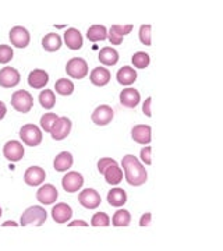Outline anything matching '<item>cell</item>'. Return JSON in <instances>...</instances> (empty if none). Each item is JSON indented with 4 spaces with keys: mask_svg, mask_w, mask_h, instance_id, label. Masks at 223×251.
I'll return each instance as SVG.
<instances>
[{
    "mask_svg": "<svg viewBox=\"0 0 223 251\" xmlns=\"http://www.w3.org/2000/svg\"><path fill=\"white\" fill-rule=\"evenodd\" d=\"M122 165L125 172V180L130 186L138 187L143 186L148 179L147 171L143 166V163L138 161L134 155H125L122 159Z\"/></svg>",
    "mask_w": 223,
    "mask_h": 251,
    "instance_id": "6da1fadb",
    "label": "cell"
},
{
    "mask_svg": "<svg viewBox=\"0 0 223 251\" xmlns=\"http://www.w3.org/2000/svg\"><path fill=\"white\" fill-rule=\"evenodd\" d=\"M48 218V214L45 211V208L41 205L29 206L28 209H25L21 215V226H42L45 224Z\"/></svg>",
    "mask_w": 223,
    "mask_h": 251,
    "instance_id": "7a4b0ae2",
    "label": "cell"
},
{
    "mask_svg": "<svg viewBox=\"0 0 223 251\" xmlns=\"http://www.w3.org/2000/svg\"><path fill=\"white\" fill-rule=\"evenodd\" d=\"M11 106L20 113H28L34 106V98L28 91L18 90L11 97Z\"/></svg>",
    "mask_w": 223,
    "mask_h": 251,
    "instance_id": "3957f363",
    "label": "cell"
},
{
    "mask_svg": "<svg viewBox=\"0 0 223 251\" xmlns=\"http://www.w3.org/2000/svg\"><path fill=\"white\" fill-rule=\"evenodd\" d=\"M20 138L28 147H36L42 143V131L35 125H25L20 130Z\"/></svg>",
    "mask_w": 223,
    "mask_h": 251,
    "instance_id": "277c9868",
    "label": "cell"
},
{
    "mask_svg": "<svg viewBox=\"0 0 223 251\" xmlns=\"http://www.w3.org/2000/svg\"><path fill=\"white\" fill-rule=\"evenodd\" d=\"M66 72L74 80H82L88 75V64L81 57H73L67 62Z\"/></svg>",
    "mask_w": 223,
    "mask_h": 251,
    "instance_id": "5b68a950",
    "label": "cell"
},
{
    "mask_svg": "<svg viewBox=\"0 0 223 251\" xmlns=\"http://www.w3.org/2000/svg\"><path fill=\"white\" fill-rule=\"evenodd\" d=\"M78 200H80L81 205L84 206V208H87V209H95V208H98L102 204L100 194L97 190H94V188L82 190L80 193V196H78Z\"/></svg>",
    "mask_w": 223,
    "mask_h": 251,
    "instance_id": "8992f818",
    "label": "cell"
},
{
    "mask_svg": "<svg viewBox=\"0 0 223 251\" xmlns=\"http://www.w3.org/2000/svg\"><path fill=\"white\" fill-rule=\"evenodd\" d=\"M72 131V120L69 117H59L56 122H54L53 127H52V138L56 141H62L64 140L67 135L70 134Z\"/></svg>",
    "mask_w": 223,
    "mask_h": 251,
    "instance_id": "52a82bcc",
    "label": "cell"
},
{
    "mask_svg": "<svg viewBox=\"0 0 223 251\" xmlns=\"http://www.w3.org/2000/svg\"><path fill=\"white\" fill-rule=\"evenodd\" d=\"M9 38L10 41H11V44L16 46V48H20V49L27 48L29 45V42H31V35H29L27 28L18 27V25L17 27L11 28Z\"/></svg>",
    "mask_w": 223,
    "mask_h": 251,
    "instance_id": "ba28073f",
    "label": "cell"
},
{
    "mask_svg": "<svg viewBox=\"0 0 223 251\" xmlns=\"http://www.w3.org/2000/svg\"><path fill=\"white\" fill-rule=\"evenodd\" d=\"M62 186L67 193H77L84 186V177L78 172H69L63 177Z\"/></svg>",
    "mask_w": 223,
    "mask_h": 251,
    "instance_id": "9c48e42d",
    "label": "cell"
},
{
    "mask_svg": "<svg viewBox=\"0 0 223 251\" xmlns=\"http://www.w3.org/2000/svg\"><path fill=\"white\" fill-rule=\"evenodd\" d=\"M57 197H59V191H57V188L54 187L53 184H45L36 193V200L41 204H45V205L54 204Z\"/></svg>",
    "mask_w": 223,
    "mask_h": 251,
    "instance_id": "30bf717a",
    "label": "cell"
},
{
    "mask_svg": "<svg viewBox=\"0 0 223 251\" xmlns=\"http://www.w3.org/2000/svg\"><path fill=\"white\" fill-rule=\"evenodd\" d=\"M113 116H115L113 109L110 108V106H107V105H100V106H98L94 110L91 119H92V122L95 125L107 126L113 120Z\"/></svg>",
    "mask_w": 223,
    "mask_h": 251,
    "instance_id": "8fae6325",
    "label": "cell"
},
{
    "mask_svg": "<svg viewBox=\"0 0 223 251\" xmlns=\"http://www.w3.org/2000/svg\"><path fill=\"white\" fill-rule=\"evenodd\" d=\"M3 155L9 161L17 162L24 156V147L20 141H9L3 147Z\"/></svg>",
    "mask_w": 223,
    "mask_h": 251,
    "instance_id": "7c38bea8",
    "label": "cell"
},
{
    "mask_svg": "<svg viewBox=\"0 0 223 251\" xmlns=\"http://www.w3.org/2000/svg\"><path fill=\"white\" fill-rule=\"evenodd\" d=\"M20 82V73L14 67H4L0 70V85L3 88H13Z\"/></svg>",
    "mask_w": 223,
    "mask_h": 251,
    "instance_id": "4fadbf2b",
    "label": "cell"
},
{
    "mask_svg": "<svg viewBox=\"0 0 223 251\" xmlns=\"http://www.w3.org/2000/svg\"><path fill=\"white\" fill-rule=\"evenodd\" d=\"M46 177V173L42 168L39 166H31L28 168L25 175H24V181L31 187H36L39 184H42Z\"/></svg>",
    "mask_w": 223,
    "mask_h": 251,
    "instance_id": "5bb4252c",
    "label": "cell"
},
{
    "mask_svg": "<svg viewBox=\"0 0 223 251\" xmlns=\"http://www.w3.org/2000/svg\"><path fill=\"white\" fill-rule=\"evenodd\" d=\"M141 100V95L135 88H125L120 92V103L124 108L134 109Z\"/></svg>",
    "mask_w": 223,
    "mask_h": 251,
    "instance_id": "9a60e30c",
    "label": "cell"
},
{
    "mask_svg": "<svg viewBox=\"0 0 223 251\" xmlns=\"http://www.w3.org/2000/svg\"><path fill=\"white\" fill-rule=\"evenodd\" d=\"M131 137L135 143L138 144H149L152 140V128L151 126L138 125L134 126L131 130Z\"/></svg>",
    "mask_w": 223,
    "mask_h": 251,
    "instance_id": "2e32d148",
    "label": "cell"
},
{
    "mask_svg": "<svg viewBox=\"0 0 223 251\" xmlns=\"http://www.w3.org/2000/svg\"><path fill=\"white\" fill-rule=\"evenodd\" d=\"M64 42H66V45L69 46L72 50H78V49L82 48L84 39H82V35H81V32L78 29L69 28L64 32Z\"/></svg>",
    "mask_w": 223,
    "mask_h": 251,
    "instance_id": "e0dca14e",
    "label": "cell"
},
{
    "mask_svg": "<svg viewBox=\"0 0 223 251\" xmlns=\"http://www.w3.org/2000/svg\"><path fill=\"white\" fill-rule=\"evenodd\" d=\"M110 72L107 70L106 67H95L92 72H91V82L97 87H105L109 84L110 81Z\"/></svg>",
    "mask_w": 223,
    "mask_h": 251,
    "instance_id": "ac0fdd59",
    "label": "cell"
},
{
    "mask_svg": "<svg viewBox=\"0 0 223 251\" xmlns=\"http://www.w3.org/2000/svg\"><path fill=\"white\" fill-rule=\"evenodd\" d=\"M52 216H53L54 222L57 224H66L67 221H70L73 216V209L67 204H56L52 209Z\"/></svg>",
    "mask_w": 223,
    "mask_h": 251,
    "instance_id": "d6986e66",
    "label": "cell"
},
{
    "mask_svg": "<svg viewBox=\"0 0 223 251\" xmlns=\"http://www.w3.org/2000/svg\"><path fill=\"white\" fill-rule=\"evenodd\" d=\"M48 81H49L48 73L45 70H41V69H36L34 72L29 73V75H28V84L35 90L44 88L45 85L48 84Z\"/></svg>",
    "mask_w": 223,
    "mask_h": 251,
    "instance_id": "ffe728a7",
    "label": "cell"
},
{
    "mask_svg": "<svg viewBox=\"0 0 223 251\" xmlns=\"http://www.w3.org/2000/svg\"><path fill=\"white\" fill-rule=\"evenodd\" d=\"M116 78L122 85H131L137 80V72L130 66H124L117 72Z\"/></svg>",
    "mask_w": 223,
    "mask_h": 251,
    "instance_id": "44dd1931",
    "label": "cell"
},
{
    "mask_svg": "<svg viewBox=\"0 0 223 251\" xmlns=\"http://www.w3.org/2000/svg\"><path fill=\"white\" fill-rule=\"evenodd\" d=\"M107 202L112 206H123L127 202V193L123 188H112L107 193Z\"/></svg>",
    "mask_w": 223,
    "mask_h": 251,
    "instance_id": "7402d4cb",
    "label": "cell"
},
{
    "mask_svg": "<svg viewBox=\"0 0 223 251\" xmlns=\"http://www.w3.org/2000/svg\"><path fill=\"white\" fill-rule=\"evenodd\" d=\"M42 46L46 52H57L62 48V38L54 32L46 34L42 39Z\"/></svg>",
    "mask_w": 223,
    "mask_h": 251,
    "instance_id": "603a6c76",
    "label": "cell"
},
{
    "mask_svg": "<svg viewBox=\"0 0 223 251\" xmlns=\"http://www.w3.org/2000/svg\"><path fill=\"white\" fill-rule=\"evenodd\" d=\"M99 60H100V63H103L105 66H115L119 62V53H117L116 49L106 46V48L100 49Z\"/></svg>",
    "mask_w": 223,
    "mask_h": 251,
    "instance_id": "cb8c5ba5",
    "label": "cell"
},
{
    "mask_svg": "<svg viewBox=\"0 0 223 251\" xmlns=\"http://www.w3.org/2000/svg\"><path fill=\"white\" fill-rule=\"evenodd\" d=\"M53 165L57 172L69 171L73 166V155L70 152H60L56 156Z\"/></svg>",
    "mask_w": 223,
    "mask_h": 251,
    "instance_id": "d4e9b609",
    "label": "cell"
},
{
    "mask_svg": "<svg viewBox=\"0 0 223 251\" xmlns=\"http://www.w3.org/2000/svg\"><path fill=\"white\" fill-rule=\"evenodd\" d=\"M103 175H105V180H106V183H109V184H113V186H116V184H119V183L123 180V171L119 168V165L109 166L106 171L103 172Z\"/></svg>",
    "mask_w": 223,
    "mask_h": 251,
    "instance_id": "484cf974",
    "label": "cell"
},
{
    "mask_svg": "<svg viewBox=\"0 0 223 251\" xmlns=\"http://www.w3.org/2000/svg\"><path fill=\"white\" fill-rule=\"evenodd\" d=\"M87 38L91 42H98V41H103L107 38V29L103 25H92L87 32Z\"/></svg>",
    "mask_w": 223,
    "mask_h": 251,
    "instance_id": "4316f807",
    "label": "cell"
},
{
    "mask_svg": "<svg viewBox=\"0 0 223 251\" xmlns=\"http://www.w3.org/2000/svg\"><path fill=\"white\" fill-rule=\"evenodd\" d=\"M130 222H131V215L125 209L116 211L115 215H113V219H112V224L116 227H127L130 225Z\"/></svg>",
    "mask_w": 223,
    "mask_h": 251,
    "instance_id": "83f0119b",
    "label": "cell"
},
{
    "mask_svg": "<svg viewBox=\"0 0 223 251\" xmlns=\"http://www.w3.org/2000/svg\"><path fill=\"white\" fill-rule=\"evenodd\" d=\"M39 103L45 109H52L56 105V95L52 90H45L39 94Z\"/></svg>",
    "mask_w": 223,
    "mask_h": 251,
    "instance_id": "f1b7e54d",
    "label": "cell"
},
{
    "mask_svg": "<svg viewBox=\"0 0 223 251\" xmlns=\"http://www.w3.org/2000/svg\"><path fill=\"white\" fill-rule=\"evenodd\" d=\"M54 88H56V92H59L60 95L66 97V95H72L74 92V84L67 78H60V80L56 81Z\"/></svg>",
    "mask_w": 223,
    "mask_h": 251,
    "instance_id": "f546056e",
    "label": "cell"
},
{
    "mask_svg": "<svg viewBox=\"0 0 223 251\" xmlns=\"http://www.w3.org/2000/svg\"><path fill=\"white\" fill-rule=\"evenodd\" d=\"M133 64L137 67V69H145L149 66L151 63V59H149V54L145 53V52H137V53L133 56Z\"/></svg>",
    "mask_w": 223,
    "mask_h": 251,
    "instance_id": "4dcf8cb0",
    "label": "cell"
},
{
    "mask_svg": "<svg viewBox=\"0 0 223 251\" xmlns=\"http://www.w3.org/2000/svg\"><path fill=\"white\" fill-rule=\"evenodd\" d=\"M59 119V116L56 113H46L44 116L41 117V126H42V130L45 133H50L52 131V127H53L54 122Z\"/></svg>",
    "mask_w": 223,
    "mask_h": 251,
    "instance_id": "1f68e13d",
    "label": "cell"
},
{
    "mask_svg": "<svg viewBox=\"0 0 223 251\" xmlns=\"http://www.w3.org/2000/svg\"><path fill=\"white\" fill-rule=\"evenodd\" d=\"M91 225L95 227H106L110 225V218L105 212H97L91 219Z\"/></svg>",
    "mask_w": 223,
    "mask_h": 251,
    "instance_id": "d6a6232c",
    "label": "cell"
},
{
    "mask_svg": "<svg viewBox=\"0 0 223 251\" xmlns=\"http://www.w3.org/2000/svg\"><path fill=\"white\" fill-rule=\"evenodd\" d=\"M151 31H152V25H149V24H144V25H141V28H140V32H138L141 44H144V45H147V46L152 45Z\"/></svg>",
    "mask_w": 223,
    "mask_h": 251,
    "instance_id": "836d02e7",
    "label": "cell"
},
{
    "mask_svg": "<svg viewBox=\"0 0 223 251\" xmlns=\"http://www.w3.org/2000/svg\"><path fill=\"white\" fill-rule=\"evenodd\" d=\"M14 56V52H13V48L9 45H0V63L6 64L9 63Z\"/></svg>",
    "mask_w": 223,
    "mask_h": 251,
    "instance_id": "e575fe53",
    "label": "cell"
},
{
    "mask_svg": "<svg viewBox=\"0 0 223 251\" xmlns=\"http://www.w3.org/2000/svg\"><path fill=\"white\" fill-rule=\"evenodd\" d=\"M113 32H116L117 35L119 36H125L128 35L131 31H133V25L131 24H127V25H112V28H110Z\"/></svg>",
    "mask_w": 223,
    "mask_h": 251,
    "instance_id": "d590c367",
    "label": "cell"
},
{
    "mask_svg": "<svg viewBox=\"0 0 223 251\" xmlns=\"http://www.w3.org/2000/svg\"><path fill=\"white\" fill-rule=\"evenodd\" d=\"M113 165H117V162L115 159H112V158H103V159H100L98 162V171L100 173H103L109 166H113Z\"/></svg>",
    "mask_w": 223,
    "mask_h": 251,
    "instance_id": "8d00e7d4",
    "label": "cell"
},
{
    "mask_svg": "<svg viewBox=\"0 0 223 251\" xmlns=\"http://www.w3.org/2000/svg\"><path fill=\"white\" fill-rule=\"evenodd\" d=\"M152 148L151 147H145V148H143L141 150V159H143V162L145 163V165H151L152 163Z\"/></svg>",
    "mask_w": 223,
    "mask_h": 251,
    "instance_id": "74e56055",
    "label": "cell"
},
{
    "mask_svg": "<svg viewBox=\"0 0 223 251\" xmlns=\"http://www.w3.org/2000/svg\"><path fill=\"white\" fill-rule=\"evenodd\" d=\"M107 38H109V41H110V42H112L113 45H120V44L123 42V38L117 35L116 32H113L112 29L109 31V35H107Z\"/></svg>",
    "mask_w": 223,
    "mask_h": 251,
    "instance_id": "f35d334b",
    "label": "cell"
},
{
    "mask_svg": "<svg viewBox=\"0 0 223 251\" xmlns=\"http://www.w3.org/2000/svg\"><path fill=\"white\" fill-rule=\"evenodd\" d=\"M151 221H152V214L147 212V214H144V215L141 216V219H140V226H141V227H147V226H149V225H151Z\"/></svg>",
    "mask_w": 223,
    "mask_h": 251,
    "instance_id": "ab89813d",
    "label": "cell"
},
{
    "mask_svg": "<svg viewBox=\"0 0 223 251\" xmlns=\"http://www.w3.org/2000/svg\"><path fill=\"white\" fill-rule=\"evenodd\" d=\"M151 103H152V98L145 99V102H144V105H143V112L145 113V116H148V117L152 116Z\"/></svg>",
    "mask_w": 223,
    "mask_h": 251,
    "instance_id": "60d3db41",
    "label": "cell"
},
{
    "mask_svg": "<svg viewBox=\"0 0 223 251\" xmlns=\"http://www.w3.org/2000/svg\"><path fill=\"white\" fill-rule=\"evenodd\" d=\"M6 113H7V108H6V105L0 100V120H1V119H4Z\"/></svg>",
    "mask_w": 223,
    "mask_h": 251,
    "instance_id": "b9f144b4",
    "label": "cell"
},
{
    "mask_svg": "<svg viewBox=\"0 0 223 251\" xmlns=\"http://www.w3.org/2000/svg\"><path fill=\"white\" fill-rule=\"evenodd\" d=\"M74 226H84V227H87L88 224L85 221H74L72 224H69V227H74Z\"/></svg>",
    "mask_w": 223,
    "mask_h": 251,
    "instance_id": "7bdbcfd3",
    "label": "cell"
},
{
    "mask_svg": "<svg viewBox=\"0 0 223 251\" xmlns=\"http://www.w3.org/2000/svg\"><path fill=\"white\" fill-rule=\"evenodd\" d=\"M3 226H17V224L16 222H11V221H7V222L3 224Z\"/></svg>",
    "mask_w": 223,
    "mask_h": 251,
    "instance_id": "ee69618b",
    "label": "cell"
},
{
    "mask_svg": "<svg viewBox=\"0 0 223 251\" xmlns=\"http://www.w3.org/2000/svg\"><path fill=\"white\" fill-rule=\"evenodd\" d=\"M0 216H1V208H0Z\"/></svg>",
    "mask_w": 223,
    "mask_h": 251,
    "instance_id": "f6af8a7d",
    "label": "cell"
}]
</instances>
